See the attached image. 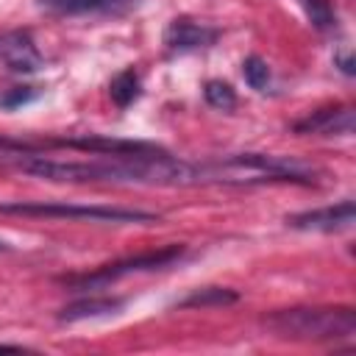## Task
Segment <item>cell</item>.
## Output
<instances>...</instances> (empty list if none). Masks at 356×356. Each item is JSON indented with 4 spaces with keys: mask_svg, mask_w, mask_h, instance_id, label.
Wrapping results in <instances>:
<instances>
[{
    "mask_svg": "<svg viewBox=\"0 0 356 356\" xmlns=\"http://www.w3.org/2000/svg\"><path fill=\"white\" fill-rule=\"evenodd\" d=\"M17 170L67 184H142V186H195L211 184V167L195 164L172 156L170 150L161 156H95L89 161H61L44 159L39 153L22 156Z\"/></svg>",
    "mask_w": 356,
    "mask_h": 356,
    "instance_id": "6da1fadb",
    "label": "cell"
},
{
    "mask_svg": "<svg viewBox=\"0 0 356 356\" xmlns=\"http://www.w3.org/2000/svg\"><path fill=\"white\" fill-rule=\"evenodd\" d=\"M267 331L292 342H339L356 334L353 306H292L264 317Z\"/></svg>",
    "mask_w": 356,
    "mask_h": 356,
    "instance_id": "7a4b0ae2",
    "label": "cell"
},
{
    "mask_svg": "<svg viewBox=\"0 0 356 356\" xmlns=\"http://www.w3.org/2000/svg\"><path fill=\"white\" fill-rule=\"evenodd\" d=\"M0 214L14 217H50V220H81V222H156L159 214L142 209L122 206H100V203H67V200H6L0 203Z\"/></svg>",
    "mask_w": 356,
    "mask_h": 356,
    "instance_id": "3957f363",
    "label": "cell"
},
{
    "mask_svg": "<svg viewBox=\"0 0 356 356\" xmlns=\"http://www.w3.org/2000/svg\"><path fill=\"white\" fill-rule=\"evenodd\" d=\"M186 253V245L184 242H172V245H164V248H156V250H145V253H136V256H122V259H114L108 264H100L89 273H81V275H61L58 281L64 286H70L72 292H86V289H103L125 275H134V273H147V270H161V267H170L175 264L181 256Z\"/></svg>",
    "mask_w": 356,
    "mask_h": 356,
    "instance_id": "277c9868",
    "label": "cell"
},
{
    "mask_svg": "<svg viewBox=\"0 0 356 356\" xmlns=\"http://www.w3.org/2000/svg\"><path fill=\"white\" fill-rule=\"evenodd\" d=\"M220 39V31L214 25L197 22L192 17H175L170 19V25L164 28V47L172 56L181 53H195V50H206Z\"/></svg>",
    "mask_w": 356,
    "mask_h": 356,
    "instance_id": "5b68a950",
    "label": "cell"
},
{
    "mask_svg": "<svg viewBox=\"0 0 356 356\" xmlns=\"http://www.w3.org/2000/svg\"><path fill=\"white\" fill-rule=\"evenodd\" d=\"M0 61L14 75H33L44 64L36 42L28 31H8L0 36Z\"/></svg>",
    "mask_w": 356,
    "mask_h": 356,
    "instance_id": "8992f818",
    "label": "cell"
},
{
    "mask_svg": "<svg viewBox=\"0 0 356 356\" xmlns=\"http://www.w3.org/2000/svg\"><path fill=\"white\" fill-rule=\"evenodd\" d=\"M353 200H339L334 206H323V209H309V211H298L286 217L289 228L298 231H323V234H334V231H345L353 225Z\"/></svg>",
    "mask_w": 356,
    "mask_h": 356,
    "instance_id": "52a82bcc",
    "label": "cell"
},
{
    "mask_svg": "<svg viewBox=\"0 0 356 356\" xmlns=\"http://www.w3.org/2000/svg\"><path fill=\"white\" fill-rule=\"evenodd\" d=\"M295 134H320V136H350L353 134V108L350 106H325L292 125Z\"/></svg>",
    "mask_w": 356,
    "mask_h": 356,
    "instance_id": "ba28073f",
    "label": "cell"
},
{
    "mask_svg": "<svg viewBox=\"0 0 356 356\" xmlns=\"http://www.w3.org/2000/svg\"><path fill=\"white\" fill-rule=\"evenodd\" d=\"M125 309V298L114 295H89L67 303L58 312V323H81V320H97V317H114Z\"/></svg>",
    "mask_w": 356,
    "mask_h": 356,
    "instance_id": "9c48e42d",
    "label": "cell"
},
{
    "mask_svg": "<svg viewBox=\"0 0 356 356\" xmlns=\"http://www.w3.org/2000/svg\"><path fill=\"white\" fill-rule=\"evenodd\" d=\"M139 0H39L42 8L64 17H83V14H122L134 8Z\"/></svg>",
    "mask_w": 356,
    "mask_h": 356,
    "instance_id": "30bf717a",
    "label": "cell"
},
{
    "mask_svg": "<svg viewBox=\"0 0 356 356\" xmlns=\"http://www.w3.org/2000/svg\"><path fill=\"white\" fill-rule=\"evenodd\" d=\"M236 300H239L236 289H228V286H200V289H192L186 298H181L175 306L178 309H211V306H231Z\"/></svg>",
    "mask_w": 356,
    "mask_h": 356,
    "instance_id": "8fae6325",
    "label": "cell"
},
{
    "mask_svg": "<svg viewBox=\"0 0 356 356\" xmlns=\"http://www.w3.org/2000/svg\"><path fill=\"white\" fill-rule=\"evenodd\" d=\"M108 95H111V100H114L117 108H128L131 103H136L139 95H142V78H139V72L134 67H125L122 72H117L111 78V83H108Z\"/></svg>",
    "mask_w": 356,
    "mask_h": 356,
    "instance_id": "7c38bea8",
    "label": "cell"
},
{
    "mask_svg": "<svg viewBox=\"0 0 356 356\" xmlns=\"http://www.w3.org/2000/svg\"><path fill=\"white\" fill-rule=\"evenodd\" d=\"M300 6L306 8V17L309 22L317 28V31H337L339 28V17H337V8L328 3V0H300Z\"/></svg>",
    "mask_w": 356,
    "mask_h": 356,
    "instance_id": "4fadbf2b",
    "label": "cell"
},
{
    "mask_svg": "<svg viewBox=\"0 0 356 356\" xmlns=\"http://www.w3.org/2000/svg\"><path fill=\"white\" fill-rule=\"evenodd\" d=\"M203 97L217 111H234L236 108V92H234V86L225 83V81H220V78H211V81L203 83Z\"/></svg>",
    "mask_w": 356,
    "mask_h": 356,
    "instance_id": "5bb4252c",
    "label": "cell"
},
{
    "mask_svg": "<svg viewBox=\"0 0 356 356\" xmlns=\"http://www.w3.org/2000/svg\"><path fill=\"white\" fill-rule=\"evenodd\" d=\"M242 75H245V83H248L250 89L267 92V86H270V64H267L261 56L250 53V56L242 61Z\"/></svg>",
    "mask_w": 356,
    "mask_h": 356,
    "instance_id": "9a60e30c",
    "label": "cell"
},
{
    "mask_svg": "<svg viewBox=\"0 0 356 356\" xmlns=\"http://www.w3.org/2000/svg\"><path fill=\"white\" fill-rule=\"evenodd\" d=\"M39 97V89L36 86H11V89H6L3 95H0V108H19V106H25V103H31V100H36Z\"/></svg>",
    "mask_w": 356,
    "mask_h": 356,
    "instance_id": "2e32d148",
    "label": "cell"
},
{
    "mask_svg": "<svg viewBox=\"0 0 356 356\" xmlns=\"http://www.w3.org/2000/svg\"><path fill=\"white\" fill-rule=\"evenodd\" d=\"M334 67L342 72V75H353L356 72V61H353V53L350 50H345V53H334Z\"/></svg>",
    "mask_w": 356,
    "mask_h": 356,
    "instance_id": "e0dca14e",
    "label": "cell"
},
{
    "mask_svg": "<svg viewBox=\"0 0 356 356\" xmlns=\"http://www.w3.org/2000/svg\"><path fill=\"white\" fill-rule=\"evenodd\" d=\"M0 250H8V245H6V242H3V239H0Z\"/></svg>",
    "mask_w": 356,
    "mask_h": 356,
    "instance_id": "ac0fdd59",
    "label": "cell"
}]
</instances>
